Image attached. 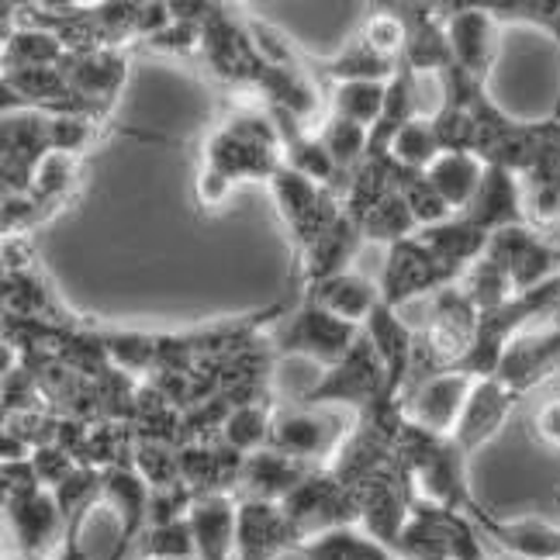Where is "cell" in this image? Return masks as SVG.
Here are the masks:
<instances>
[{"instance_id":"1","label":"cell","mask_w":560,"mask_h":560,"mask_svg":"<svg viewBox=\"0 0 560 560\" xmlns=\"http://www.w3.org/2000/svg\"><path fill=\"white\" fill-rule=\"evenodd\" d=\"M398 457L422 502L460 512L467 520H474L485 509L470 491V478H467L470 454L454 436L425 433V429L405 419V429L398 436Z\"/></svg>"},{"instance_id":"2","label":"cell","mask_w":560,"mask_h":560,"mask_svg":"<svg viewBox=\"0 0 560 560\" xmlns=\"http://www.w3.org/2000/svg\"><path fill=\"white\" fill-rule=\"evenodd\" d=\"M205 166L235 180H267L284 166V149L270 112H232L205 145Z\"/></svg>"},{"instance_id":"3","label":"cell","mask_w":560,"mask_h":560,"mask_svg":"<svg viewBox=\"0 0 560 560\" xmlns=\"http://www.w3.org/2000/svg\"><path fill=\"white\" fill-rule=\"evenodd\" d=\"M381 401H395L387 395V374L381 368V360L371 347L368 336L357 339V347L342 357L336 368L322 371L305 395L298 398V405L312 408H347L353 416L371 412Z\"/></svg>"},{"instance_id":"4","label":"cell","mask_w":560,"mask_h":560,"mask_svg":"<svg viewBox=\"0 0 560 560\" xmlns=\"http://www.w3.org/2000/svg\"><path fill=\"white\" fill-rule=\"evenodd\" d=\"M392 553L398 560H488L485 536L474 520L422 499H416L412 520L401 529Z\"/></svg>"},{"instance_id":"5","label":"cell","mask_w":560,"mask_h":560,"mask_svg":"<svg viewBox=\"0 0 560 560\" xmlns=\"http://www.w3.org/2000/svg\"><path fill=\"white\" fill-rule=\"evenodd\" d=\"M360 336L363 329L353 326V322H342L332 312L318 308L315 301L301 298V305L280 318L270 342L277 357H301V360H308L312 368L329 371L357 347Z\"/></svg>"},{"instance_id":"6","label":"cell","mask_w":560,"mask_h":560,"mask_svg":"<svg viewBox=\"0 0 560 560\" xmlns=\"http://www.w3.org/2000/svg\"><path fill=\"white\" fill-rule=\"evenodd\" d=\"M353 425L357 416L347 412V408H312L294 401V408H277L267 446L301 464L322 467V460L332 464L339 446L350 440Z\"/></svg>"},{"instance_id":"7","label":"cell","mask_w":560,"mask_h":560,"mask_svg":"<svg viewBox=\"0 0 560 560\" xmlns=\"http://www.w3.org/2000/svg\"><path fill=\"white\" fill-rule=\"evenodd\" d=\"M280 505H284L294 533L301 536V547L315 540V536L360 526L357 494L329 467H315Z\"/></svg>"},{"instance_id":"8","label":"cell","mask_w":560,"mask_h":560,"mask_svg":"<svg viewBox=\"0 0 560 560\" xmlns=\"http://www.w3.org/2000/svg\"><path fill=\"white\" fill-rule=\"evenodd\" d=\"M270 194H273L280 219H284V225L291 232V240L298 243V253L308 249L318 235H326L342 219L339 194L308 180L305 174H298V170H291L288 163L270 177Z\"/></svg>"},{"instance_id":"9","label":"cell","mask_w":560,"mask_h":560,"mask_svg":"<svg viewBox=\"0 0 560 560\" xmlns=\"http://www.w3.org/2000/svg\"><path fill=\"white\" fill-rule=\"evenodd\" d=\"M457 280L460 273L450 270L419 235L387 246L384 267L377 273L381 301L395 312H401V305H408V301H416V298H433L436 291L457 284Z\"/></svg>"},{"instance_id":"10","label":"cell","mask_w":560,"mask_h":560,"mask_svg":"<svg viewBox=\"0 0 560 560\" xmlns=\"http://www.w3.org/2000/svg\"><path fill=\"white\" fill-rule=\"evenodd\" d=\"M201 52L211 73H219L229 83H253L256 88L267 73V59L256 49L249 21H240L225 4H211V14L201 32Z\"/></svg>"},{"instance_id":"11","label":"cell","mask_w":560,"mask_h":560,"mask_svg":"<svg viewBox=\"0 0 560 560\" xmlns=\"http://www.w3.org/2000/svg\"><path fill=\"white\" fill-rule=\"evenodd\" d=\"M488 260H494L502 270H509L515 294H526L550 284L560 277V249L550 246L533 225H509L491 232L488 243Z\"/></svg>"},{"instance_id":"12","label":"cell","mask_w":560,"mask_h":560,"mask_svg":"<svg viewBox=\"0 0 560 560\" xmlns=\"http://www.w3.org/2000/svg\"><path fill=\"white\" fill-rule=\"evenodd\" d=\"M474 377L457 374V371H446V374H433L419 381L416 387H408L401 395V408H405V419L425 429V433H436V436H454L457 425L464 419V408L470 401L474 392Z\"/></svg>"},{"instance_id":"13","label":"cell","mask_w":560,"mask_h":560,"mask_svg":"<svg viewBox=\"0 0 560 560\" xmlns=\"http://www.w3.org/2000/svg\"><path fill=\"white\" fill-rule=\"evenodd\" d=\"M446 21L450 49L464 73L488 83L494 59H499V21L485 4H440Z\"/></svg>"},{"instance_id":"14","label":"cell","mask_w":560,"mask_h":560,"mask_svg":"<svg viewBox=\"0 0 560 560\" xmlns=\"http://www.w3.org/2000/svg\"><path fill=\"white\" fill-rule=\"evenodd\" d=\"M301 550L288 512L280 502L240 499V533H235V560H284Z\"/></svg>"},{"instance_id":"15","label":"cell","mask_w":560,"mask_h":560,"mask_svg":"<svg viewBox=\"0 0 560 560\" xmlns=\"http://www.w3.org/2000/svg\"><path fill=\"white\" fill-rule=\"evenodd\" d=\"M405 25V49L401 62L419 77H440L454 67V49H450L446 21L440 4H392Z\"/></svg>"},{"instance_id":"16","label":"cell","mask_w":560,"mask_h":560,"mask_svg":"<svg viewBox=\"0 0 560 560\" xmlns=\"http://www.w3.org/2000/svg\"><path fill=\"white\" fill-rule=\"evenodd\" d=\"M363 336L371 339V347H374L381 368L387 374V395H392L395 401H401L408 384H412L419 332L401 318V312L387 308L381 301L377 312L368 318V326H363Z\"/></svg>"},{"instance_id":"17","label":"cell","mask_w":560,"mask_h":560,"mask_svg":"<svg viewBox=\"0 0 560 560\" xmlns=\"http://www.w3.org/2000/svg\"><path fill=\"white\" fill-rule=\"evenodd\" d=\"M246 470V454L229 446L222 436L184 443L180 446V474L184 485L198 494H235Z\"/></svg>"},{"instance_id":"18","label":"cell","mask_w":560,"mask_h":560,"mask_svg":"<svg viewBox=\"0 0 560 560\" xmlns=\"http://www.w3.org/2000/svg\"><path fill=\"white\" fill-rule=\"evenodd\" d=\"M62 77L73 88V94L91 107L94 115H107L118 91L125 88V56L121 49H94V52H67L59 62Z\"/></svg>"},{"instance_id":"19","label":"cell","mask_w":560,"mask_h":560,"mask_svg":"<svg viewBox=\"0 0 560 560\" xmlns=\"http://www.w3.org/2000/svg\"><path fill=\"white\" fill-rule=\"evenodd\" d=\"M553 374H560V329L547 326L544 332H523L515 339L505 350L502 368L494 377L526 398L533 387H540Z\"/></svg>"},{"instance_id":"20","label":"cell","mask_w":560,"mask_h":560,"mask_svg":"<svg viewBox=\"0 0 560 560\" xmlns=\"http://www.w3.org/2000/svg\"><path fill=\"white\" fill-rule=\"evenodd\" d=\"M485 544L499 547L512 560H560V526L547 520H499L481 509L474 515Z\"/></svg>"},{"instance_id":"21","label":"cell","mask_w":560,"mask_h":560,"mask_svg":"<svg viewBox=\"0 0 560 560\" xmlns=\"http://www.w3.org/2000/svg\"><path fill=\"white\" fill-rule=\"evenodd\" d=\"M474 225L485 232H499L509 225H529L526 222V201H523V177L505 166H488L485 180L474 194V201L460 211Z\"/></svg>"},{"instance_id":"22","label":"cell","mask_w":560,"mask_h":560,"mask_svg":"<svg viewBox=\"0 0 560 560\" xmlns=\"http://www.w3.org/2000/svg\"><path fill=\"white\" fill-rule=\"evenodd\" d=\"M523 395H515L509 384H502L499 377H488V381H478L470 392V401L464 408V419L457 425L454 440L474 454V450H481L488 440H494L502 433V425L509 422L512 408L520 405Z\"/></svg>"},{"instance_id":"23","label":"cell","mask_w":560,"mask_h":560,"mask_svg":"<svg viewBox=\"0 0 560 560\" xmlns=\"http://www.w3.org/2000/svg\"><path fill=\"white\" fill-rule=\"evenodd\" d=\"M305 298L315 301L318 308L332 312L342 322H353V326H368V318L377 312L381 305V284L363 270H347L336 273L329 280H318V284L305 288Z\"/></svg>"},{"instance_id":"24","label":"cell","mask_w":560,"mask_h":560,"mask_svg":"<svg viewBox=\"0 0 560 560\" xmlns=\"http://www.w3.org/2000/svg\"><path fill=\"white\" fill-rule=\"evenodd\" d=\"M190 529L198 560H235L240 533V499L235 494H201L190 509Z\"/></svg>"},{"instance_id":"25","label":"cell","mask_w":560,"mask_h":560,"mask_svg":"<svg viewBox=\"0 0 560 560\" xmlns=\"http://www.w3.org/2000/svg\"><path fill=\"white\" fill-rule=\"evenodd\" d=\"M256 91L264 94L267 112H284L294 121L308 125L318 115L322 91L312 62H294V67H267V73L256 83Z\"/></svg>"},{"instance_id":"26","label":"cell","mask_w":560,"mask_h":560,"mask_svg":"<svg viewBox=\"0 0 560 560\" xmlns=\"http://www.w3.org/2000/svg\"><path fill=\"white\" fill-rule=\"evenodd\" d=\"M315 467L312 464H301L280 450H256V454L246 457V470H243V481L235 499H260V502H284L288 494L308 478Z\"/></svg>"},{"instance_id":"27","label":"cell","mask_w":560,"mask_h":560,"mask_svg":"<svg viewBox=\"0 0 560 560\" xmlns=\"http://www.w3.org/2000/svg\"><path fill=\"white\" fill-rule=\"evenodd\" d=\"M363 243L368 240H363L360 225L342 211V219L326 235H318L308 249H301V280H305V288L318 284V280H329L336 273L353 270V260Z\"/></svg>"},{"instance_id":"28","label":"cell","mask_w":560,"mask_h":560,"mask_svg":"<svg viewBox=\"0 0 560 560\" xmlns=\"http://www.w3.org/2000/svg\"><path fill=\"white\" fill-rule=\"evenodd\" d=\"M419 240L433 249L450 270L464 277L488 253L491 232H485L481 225H474L467 214H454V219H446V222H440L433 229H422Z\"/></svg>"},{"instance_id":"29","label":"cell","mask_w":560,"mask_h":560,"mask_svg":"<svg viewBox=\"0 0 560 560\" xmlns=\"http://www.w3.org/2000/svg\"><path fill=\"white\" fill-rule=\"evenodd\" d=\"M395 56L381 52L377 46H371L368 35L357 32L347 46H342L332 59H318L312 62L315 77H329L336 83H357V80H377V83H387L398 70Z\"/></svg>"},{"instance_id":"30","label":"cell","mask_w":560,"mask_h":560,"mask_svg":"<svg viewBox=\"0 0 560 560\" xmlns=\"http://www.w3.org/2000/svg\"><path fill=\"white\" fill-rule=\"evenodd\" d=\"M485 170L488 166L474 153H443L425 174L433 180V187L443 194V201L460 214L474 201V194H478V187L485 180Z\"/></svg>"},{"instance_id":"31","label":"cell","mask_w":560,"mask_h":560,"mask_svg":"<svg viewBox=\"0 0 560 560\" xmlns=\"http://www.w3.org/2000/svg\"><path fill=\"white\" fill-rule=\"evenodd\" d=\"M485 8L491 11V18L499 21V25L540 28L547 38L557 42V52H560V0H485ZM550 118L560 121V91H557Z\"/></svg>"},{"instance_id":"32","label":"cell","mask_w":560,"mask_h":560,"mask_svg":"<svg viewBox=\"0 0 560 560\" xmlns=\"http://www.w3.org/2000/svg\"><path fill=\"white\" fill-rule=\"evenodd\" d=\"M301 560H398V557L360 526H350L308 540L301 547Z\"/></svg>"},{"instance_id":"33","label":"cell","mask_w":560,"mask_h":560,"mask_svg":"<svg viewBox=\"0 0 560 560\" xmlns=\"http://www.w3.org/2000/svg\"><path fill=\"white\" fill-rule=\"evenodd\" d=\"M67 49L62 42L42 28L18 25L14 32H4V70H42L59 67Z\"/></svg>"},{"instance_id":"34","label":"cell","mask_w":560,"mask_h":560,"mask_svg":"<svg viewBox=\"0 0 560 560\" xmlns=\"http://www.w3.org/2000/svg\"><path fill=\"white\" fill-rule=\"evenodd\" d=\"M360 232L368 243H384V249H387L401 240L419 235V222H416L412 208H408V201L401 198V190L395 187L384 201H377V208L368 214V219L360 222Z\"/></svg>"},{"instance_id":"35","label":"cell","mask_w":560,"mask_h":560,"mask_svg":"<svg viewBox=\"0 0 560 560\" xmlns=\"http://www.w3.org/2000/svg\"><path fill=\"white\" fill-rule=\"evenodd\" d=\"M398 166V163H395ZM395 187L401 190V198L408 201V208H412L416 222H419V232L422 229H433L446 219H454V208H450L443 201V194L433 187V180H429L425 170H408V166H398L395 170Z\"/></svg>"},{"instance_id":"36","label":"cell","mask_w":560,"mask_h":560,"mask_svg":"<svg viewBox=\"0 0 560 560\" xmlns=\"http://www.w3.org/2000/svg\"><path fill=\"white\" fill-rule=\"evenodd\" d=\"M273 416H277V405L270 401H253V405H240L235 412L229 416V422L222 425V440L229 446H235L240 454H256L270 443V429H273Z\"/></svg>"},{"instance_id":"37","label":"cell","mask_w":560,"mask_h":560,"mask_svg":"<svg viewBox=\"0 0 560 560\" xmlns=\"http://www.w3.org/2000/svg\"><path fill=\"white\" fill-rule=\"evenodd\" d=\"M318 139H322V145L329 149V156L336 160V166L342 170V174H353V170L368 160V153H371V128H363V125H357V121H350V118H339V115H332L329 112V118L322 121V128H318Z\"/></svg>"},{"instance_id":"38","label":"cell","mask_w":560,"mask_h":560,"mask_svg":"<svg viewBox=\"0 0 560 560\" xmlns=\"http://www.w3.org/2000/svg\"><path fill=\"white\" fill-rule=\"evenodd\" d=\"M384 97H387V83L357 80V83H336L329 104H332V115L350 118L363 128H374L384 112Z\"/></svg>"},{"instance_id":"39","label":"cell","mask_w":560,"mask_h":560,"mask_svg":"<svg viewBox=\"0 0 560 560\" xmlns=\"http://www.w3.org/2000/svg\"><path fill=\"white\" fill-rule=\"evenodd\" d=\"M460 288L467 291V298L474 301L478 312H494L515 298V284L509 270H502L494 260H488V256H481V260L460 277Z\"/></svg>"},{"instance_id":"40","label":"cell","mask_w":560,"mask_h":560,"mask_svg":"<svg viewBox=\"0 0 560 560\" xmlns=\"http://www.w3.org/2000/svg\"><path fill=\"white\" fill-rule=\"evenodd\" d=\"M440 156H443V142L433 118H416L392 142V160L408 170H429Z\"/></svg>"},{"instance_id":"41","label":"cell","mask_w":560,"mask_h":560,"mask_svg":"<svg viewBox=\"0 0 560 560\" xmlns=\"http://www.w3.org/2000/svg\"><path fill=\"white\" fill-rule=\"evenodd\" d=\"M136 553L142 560H198V544H194V529H190V515L180 523H166V526H145Z\"/></svg>"},{"instance_id":"42","label":"cell","mask_w":560,"mask_h":560,"mask_svg":"<svg viewBox=\"0 0 560 560\" xmlns=\"http://www.w3.org/2000/svg\"><path fill=\"white\" fill-rule=\"evenodd\" d=\"M132 467L139 470V478L149 485V491H156V488H174V485L184 481V474H180V446H170V443H145V440H136Z\"/></svg>"},{"instance_id":"43","label":"cell","mask_w":560,"mask_h":560,"mask_svg":"<svg viewBox=\"0 0 560 560\" xmlns=\"http://www.w3.org/2000/svg\"><path fill=\"white\" fill-rule=\"evenodd\" d=\"M198 494H194L184 481L174 488H156L149 491V526H166V523H180L190 515Z\"/></svg>"},{"instance_id":"44","label":"cell","mask_w":560,"mask_h":560,"mask_svg":"<svg viewBox=\"0 0 560 560\" xmlns=\"http://www.w3.org/2000/svg\"><path fill=\"white\" fill-rule=\"evenodd\" d=\"M360 32L368 35V42H371V46H377L381 52L401 59V49H405V25H401V18H398V11H395L392 4H387V8H374L371 18L363 21V28H360Z\"/></svg>"},{"instance_id":"45","label":"cell","mask_w":560,"mask_h":560,"mask_svg":"<svg viewBox=\"0 0 560 560\" xmlns=\"http://www.w3.org/2000/svg\"><path fill=\"white\" fill-rule=\"evenodd\" d=\"M32 467H35V474H38L42 488H46V491H56L80 464L73 460L70 450H62V446H38L35 454H32Z\"/></svg>"},{"instance_id":"46","label":"cell","mask_w":560,"mask_h":560,"mask_svg":"<svg viewBox=\"0 0 560 560\" xmlns=\"http://www.w3.org/2000/svg\"><path fill=\"white\" fill-rule=\"evenodd\" d=\"M0 485H4V502H18V499H28V494L46 491L38 481L32 460L0 464Z\"/></svg>"},{"instance_id":"47","label":"cell","mask_w":560,"mask_h":560,"mask_svg":"<svg viewBox=\"0 0 560 560\" xmlns=\"http://www.w3.org/2000/svg\"><path fill=\"white\" fill-rule=\"evenodd\" d=\"M198 194H201V205H222L229 194H232V180L222 177L219 170L201 166V177H198Z\"/></svg>"},{"instance_id":"48","label":"cell","mask_w":560,"mask_h":560,"mask_svg":"<svg viewBox=\"0 0 560 560\" xmlns=\"http://www.w3.org/2000/svg\"><path fill=\"white\" fill-rule=\"evenodd\" d=\"M533 429H536V436H540L544 443L560 450V398L547 401L540 412L533 416Z\"/></svg>"},{"instance_id":"49","label":"cell","mask_w":560,"mask_h":560,"mask_svg":"<svg viewBox=\"0 0 560 560\" xmlns=\"http://www.w3.org/2000/svg\"><path fill=\"white\" fill-rule=\"evenodd\" d=\"M502 560H512V557H502Z\"/></svg>"}]
</instances>
